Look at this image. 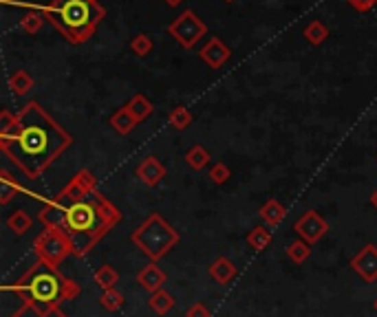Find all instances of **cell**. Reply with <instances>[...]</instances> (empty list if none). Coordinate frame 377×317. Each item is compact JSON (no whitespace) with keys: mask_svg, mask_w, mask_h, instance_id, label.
<instances>
[{"mask_svg":"<svg viewBox=\"0 0 377 317\" xmlns=\"http://www.w3.org/2000/svg\"><path fill=\"white\" fill-rule=\"evenodd\" d=\"M287 258L293 264H305L311 258V245L302 240V238L289 242V245H287Z\"/></svg>","mask_w":377,"mask_h":317,"instance_id":"cb8c5ba5","label":"cell"},{"mask_svg":"<svg viewBox=\"0 0 377 317\" xmlns=\"http://www.w3.org/2000/svg\"><path fill=\"white\" fill-rule=\"evenodd\" d=\"M12 130L0 134V150L27 178H38L73 143V137L42 108L29 102Z\"/></svg>","mask_w":377,"mask_h":317,"instance_id":"6da1fadb","label":"cell"},{"mask_svg":"<svg viewBox=\"0 0 377 317\" xmlns=\"http://www.w3.org/2000/svg\"><path fill=\"white\" fill-rule=\"evenodd\" d=\"M40 12L71 45L87 42L104 18V9L93 0H54L40 7Z\"/></svg>","mask_w":377,"mask_h":317,"instance_id":"277c9868","label":"cell"},{"mask_svg":"<svg viewBox=\"0 0 377 317\" xmlns=\"http://www.w3.org/2000/svg\"><path fill=\"white\" fill-rule=\"evenodd\" d=\"M124 304H126V300H124V295L117 289H106V291H102V295H100V306L104 311H108V313L122 311Z\"/></svg>","mask_w":377,"mask_h":317,"instance_id":"d4e9b609","label":"cell"},{"mask_svg":"<svg viewBox=\"0 0 377 317\" xmlns=\"http://www.w3.org/2000/svg\"><path fill=\"white\" fill-rule=\"evenodd\" d=\"M31 225H34V218H31L25 209H18L7 218V227L12 229L16 236H25L27 231L31 229Z\"/></svg>","mask_w":377,"mask_h":317,"instance_id":"603a6c76","label":"cell"},{"mask_svg":"<svg viewBox=\"0 0 377 317\" xmlns=\"http://www.w3.org/2000/svg\"><path fill=\"white\" fill-rule=\"evenodd\" d=\"M258 216L263 218V223H265V225L276 227V225L282 223V220H285V216H287V207L282 205L280 200L269 198V200H265V205L258 209Z\"/></svg>","mask_w":377,"mask_h":317,"instance_id":"9a60e30c","label":"cell"},{"mask_svg":"<svg viewBox=\"0 0 377 317\" xmlns=\"http://www.w3.org/2000/svg\"><path fill=\"white\" fill-rule=\"evenodd\" d=\"M93 3H98V0H93Z\"/></svg>","mask_w":377,"mask_h":317,"instance_id":"ab89813d","label":"cell"},{"mask_svg":"<svg viewBox=\"0 0 377 317\" xmlns=\"http://www.w3.org/2000/svg\"><path fill=\"white\" fill-rule=\"evenodd\" d=\"M347 3L355 9V12L364 14V12H369V9H373L377 5V0H347Z\"/></svg>","mask_w":377,"mask_h":317,"instance_id":"e575fe53","label":"cell"},{"mask_svg":"<svg viewBox=\"0 0 377 317\" xmlns=\"http://www.w3.org/2000/svg\"><path fill=\"white\" fill-rule=\"evenodd\" d=\"M95 192H98V181H95V176H93V172L80 170L65 189H60L56 200L62 205H73V203H80V200H87Z\"/></svg>","mask_w":377,"mask_h":317,"instance_id":"ba28073f","label":"cell"},{"mask_svg":"<svg viewBox=\"0 0 377 317\" xmlns=\"http://www.w3.org/2000/svg\"><path fill=\"white\" fill-rule=\"evenodd\" d=\"M229 176H232V170H229V165L223 163V161H218L212 165V170H209V181L216 183V185H223L229 181Z\"/></svg>","mask_w":377,"mask_h":317,"instance_id":"1f68e13d","label":"cell"},{"mask_svg":"<svg viewBox=\"0 0 377 317\" xmlns=\"http://www.w3.org/2000/svg\"><path fill=\"white\" fill-rule=\"evenodd\" d=\"M34 249H36L40 260L54 264V267L62 264L73 253L71 238H69L67 231L60 229V227H45L42 229L34 240Z\"/></svg>","mask_w":377,"mask_h":317,"instance_id":"8992f818","label":"cell"},{"mask_svg":"<svg viewBox=\"0 0 377 317\" xmlns=\"http://www.w3.org/2000/svg\"><path fill=\"white\" fill-rule=\"evenodd\" d=\"M351 269L358 273L364 282H375L377 280V247L364 245L355 256L351 258Z\"/></svg>","mask_w":377,"mask_h":317,"instance_id":"30bf717a","label":"cell"},{"mask_svg":"<svg viewBox=\"0 0 377 317\" xmlns=\"http://www.w3.org/2000/svg\"><path fill=\"white\" fill-rule=\"evenodd\" d=\"M168 124H170L174 130H185L187 126L192 124L190 108H187V106H176V108H172L170 115H168Z\"/></svg>","mask_w":377,"mask_h":317,"instance_id":"4316f807","label":"cell"},{"mask_svg":"<svg viewBox=\"0 0 377 317\" xmlns=\"http://www.w3.org/2000/svg\"><path fill=\"white\" fill-rule=\"evenodd\" d=\"M271 240H274V236H271V229L258 225V227H251L249 234H247V245L254 249V251H263L271 245Z\"/></svg>","mask_w":377,"mask_h":317,"instance_id":"ffe728a7","label":"cell"},{"mask_svg":"<svg viewBox=\"0 0 377 317\" xmlns=\"http://www.w3.org/2000/svg\"><path fill=\"white\" fill-rule=\"evenodd\" d=\"M225 3H234V0H225Z\"/></svg>","mask_w":377,"mask_h":317,"instance_id":"f35d334b","label":"cell"},{"mask_svg":"<svg viewBox=\"0 0 377 317\" xmlns=\"http://www.w3.org/2000/svg\"><path fill=\"white\" fill-rule=\"evenodd\" d=\"M152 38L150 36H146V34H139V36H135L133 42H130V51L135 53V56H139V58H146L148 53L152 51Z\"/></svg>","mask_w":377,"mask_h":317,"instance_id":"f546056e","label":"cell"},{"mask_svg":"<svg viewBox=\"0 0 377 317\" xmlns=\"http://www.w3.org/2000/svg\"><path fill=\"white\" fill-rule=\"evenodd\" d=\"M168 34L179 42L183 49H192L196 42L207 34V27L192 9H187V12H183L176 20H172L170 27H168Z\"/></svg>","mask_w":377,"mask_h":317,"instance_id":"52a82bcc","label":"cell"},{"mask_svg":"<svg viewBox=\"0 0 377 317\" xmlns=\"http://www.w3.org/2000/svg\"><path fill=\"white\" fill-rule=\"evenodd\" d=\"M185 163L192 167V170H203V167L209 163V152L203 145H192L190 150L185 152Z\"/></svg>","mask_w":377,"mask_h":317,"instance_id":"83f0119b","label":"cell"},{"mask_svg":"<svg viewBox=\"0 0 377 317\" xmlns=\"http://www.w3.org/2000/svg\"><path fill=\"white\" fill-rule=\"evenodd\" d=\"M62 207H65V218H62L60 229H65L69 234L73 245V256H80V258L87 256L122 220L119 209L115 207L106 196L100 194V189L87 200H80V203H73V205H62Z\"/></svg>","mask_w":377,"mask_h":317,"instance_id":"7a4b0ae2","label":"cell"},{"mask_svg":"<svg viewBox=\"0 0 377 317\" xmlns=\"http://www.w3.org/2000/svg\"><path fill=\"white\" fill-rule=\"evenodd\" d=\"M183 0H165V5H170V7H176V5H181Z\"/></svg>","mask_w":377,"mask_h":317,"instance_id":"8d00e7d4","label":"cell"},{"mask_svg":"<svg viewBox=\"0 0 377 317\" xmlns=\"http://www.w3.org/2000/svg\"><path fill=\"white\" fill-rule=\"evenodd\" d=\"M148 306H150V311L155 313V315H168L172 309H174V298L168 291H157V293H152L150 295V300H148Z\"/></svg>","mask_w":377,"mask_h":317,"instance_id":"44dd1931","label":"cell"},{"mask_svg":"<svg viewBox=\"0 0 377 317\" xmlns=\"http://www.w3.org/2000/svg\"><path fill=\"white\" fill-rule=\"evenodd\" d=\"M198 56H201V60L209 69H221L229 60V56H232V51H229L218 38H212V40L205 42L203 49L198 51Z\"/></svg>","mask_w":377,"mask_h":317,"instance_id":"7c38bea8","label":"cell"},{"mask_svg":"<svg viewBox=\"0 0 377 317\" xmlns=\"http://www.w3.org/2000/svg\"><path fill=\"white\" fill-rule=\"evenodd\" d=\"M16 121H18V115L9 113V110H3V113H0V134L7 132V130H12Z\"/></svg>","mask_w":377,"mask_h":317,"instance_id":"d6a6232c","label":"cell"},{"mask_svg":"<svg viewBox=\"0 0 377 317\" xmlns=\"http://www.w3.org/2000/svg\"><path fill=\"white\" fill-rule=\"evenodd\" d=\"M93 282H95L102 291L115 289V284L119 282V273L113 264H102V267L95 269V273H93Z\"/></svg>","mask_w":377,"mask_h":317,"instance_id":"ac0fdd59","label":"cell"},{"mask_svg":"<svg viewBox=\"0 0 377 317\" xmlns=\"http://www.w3.org/2000/svg\"><path fill=\"white\" fill-rule=\"evenodd\" d=\"M108 124L113 126V130L115 132H119V134H130L135 130V126H137V119L133 117V115L128 113V108H119V110H115L111 115V119Z\"/></svg>","mask_w":377,"mask_h":317,"instance_id":"e0dca14e","label":"cell"},{"mask_svg":"<svg viewBox=\"0 0 377 317\" xmlns=\"http://www.w3.org/2000/svg\"><path fill=\"white\" fill-rule=\"evenodd\" d=\"M3 293H16L23 304L49 313L60 309V302L76 300L80 295V284L65 278L58 267L36 258V262L23 273L14 284H3Z\"/></svg>","mask_w":377,"mask_h":317,"instance_id":"3957f363","label":"cell"},{"mask_svg":"<svg viewBox=\"0 0 377 317\" xmlns=\"http://www.w3.org/2000/svg\"><path fill=\"white\" fill-rule=\"evenodd\" d=\"M135 174H137V178L144 185L155 187V185H159L165 178V165L157 156H146L144 161L137 165Z\"/></svg>","mask_w":377,"mask_h":317,"instance_id":"8fae6325","label":"cell"},{"mask_svg":"<svg viewBox=\"0 0 377 317\" xmlns=\"http://www.w3.org/2000/svg\"><path fill=\"white\" fill-rule=\"evenodd\" d=\"M9 317H67V315L62 313L60 309L49 311V313H42V311L34 309V306H29V304H20V309L14 315H9Z\"/></svg>","mask_w":377,"mask_h":317,"instance_id":"4dcf8cb0","label":"cell"},{"mask_svg":"<svg viewBox=\"0 0 377 317\" xmlns=\"http://www.w3.org/2000/svg\"><path fill=\"white\" fill-rule=\"evenodd\" d=\"M373 309H375V311H377V300H375V304H373Z\"/></svg>","mask_w":377,"mask_h":317,"instance_id":"74e56055","label":"cell"},{"mask_svg":"<svg viewBox=\"0 0 377 317\" xmlns=\"http://www.w3.org/2000/svg\"><path fill=\"white\" fill-rule=\"evenodd\" d=\"M371 205H373V207L377 209V189H375V192L371 194Z\"/></svg>","mask_w":377,"mask_h":317,"instance_id":"d590c367","label":"cell"},{"mask_svg":"<svg viewBox=\"0 0 377 317\" xmlns=\"http://www.w3.org/2000/svg\"><path fill=\"white\" fill-rule=\"evenodd\" d=\"M45 14L42 12H29L23 20H20V29L25 31V34L29 36H36L38 31L42 29V25H45Z\"/></svg>","mask_w":377,"mask_h":317,"instance_id":"f1b7e54d","label":"cell"},{"mask_svg":"<svg viewBox=\"0 0 377 317\" xmlns=\"http://www.w3.org/2000/svg\"><path fill=\"white\" fill-rule=\"evenodd\" d=\"M179 231H176L161 214H150L144 223L133 229L130 242L137 247L150 262L165 258L176 245H179Z\"/></svg>","mask_w":377,"mask_h":317,"instance_id":"5b68a950","label":"cell"},{"mask_svg":"<svg viewBox=\"0 0 377 317\" xmlns=\"http://www.w3.org/2000/svg\"><path fill=\"white\" fill-rule=\"evenodd\" d=\"M185 317H212V313L207 311V306H205V304L196 302V304H192L190 309L185 311Z\"/></svg>","mask_w":377,"mask_h":317,"instance_id":"836d02e7","label":"cell"},{"mask_svg":"<svg viewBox=\"0 0 377 317\" xmlns=\"http://www.w3.org/2000/svg\"><path fill=\"white\" fill-rule=\"evenodd\" d=\"M126 108H128V113L139 124V121H146L150 117L152 110H155V106H152V102L148 97H146V95H135V97H130V102L126 104Z\"/></svg>","mask_w":377,"mask_h":317,"instance_id":"2e32d148","label":"cell"},{"mask_svg":"<svg viewBox=\"0 0 377 317\" xmlns=\"http://www.w3.org/2000/svg\"><path fill=\"white\" fill-rule=\"evenodd\" d=\"M18 181H14L12 174H9L7 170H0V205H9L12 203V198L20 192Z\"/></svg>","mask_w":377,"mask_h":317,"instance_id":"7402d4cb","label":"cell"},{"mask_svg":"<svg viewBox=\"0 0 377 317\" xmlns=\"http://www.w3.org/2000/svg\"><path fill=\"white\" fill-rule=\"evenodd\" d=\"M137 282H139L141 289H146L152 295V293L163 289V284L168 282V276H165V271L159 267V264L150 262V264H146V267L137 273Z\"/></svg>","mask_w":377,"mask_h":317,"instance_id":"4fadbf2b","label":"cell"},{"mask_svg":"<svg viewBox=\"0 0 377 317\" xmlns=\"http://www.w3.org/2000/svg\"><path fill=\"white\" fill-rule=\"evenodd\" d=\"M302 36L307 38L309 45H316L318 47V45H322V42L329 38V29H327V25H324V23H320V20H313V23H309L305 27Z\"/></svg>","mask_w":377,"mask_h":317,"instance_id":"484cf974","label":"cell"},{"mask_svg":"<svg viewBox=\"0 0 377 317\" xmlns=\"http://www.w3.org/2000/svg\"><path fill=\"white\" fill-rule=\"evenodd\" d=\"M9 89H12V93L16 95V97H25V95L34 89V78L29 75L27 71H16L9 75Z\"/></svg>","mask_w":377,"mask_h":317,"instance_id":"d6986e66","label":"cell"},{"mask_svg":"<svg viewBox=\"0 0 377 317\" xmlns=\"http://www.w3.org/2000/svg\"><path fill=\"white\" fill-rule=\"evenodd\" d=\"M207 273H209V278H212L216 284H221V287H225V284L232 282L236 276H238V267L236 264L225 258V256H218L212 260V264L207 267Z\"/></svg>","mask_w":377,"mask_h":317,"instance_id":"5bb4252c","label":"cell"},{"mask_svg":"<svg viewBox=\"0 0 377 317\" xmlns=\"http://www.w3.org/2000/svg\"><path fill=\"white\" fill-rule=\"evenodd\" d=\"M293 231H296L305 242H309V245H316V242H320L324 236H327L329 223L318 214L316 209H307L305 214L293 223Z\"/></svg>","mask_w":377,"mask_h":317,"instance_id":"9c48e42d","label":"cell"}]
</instances>
